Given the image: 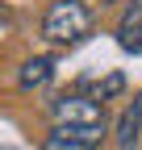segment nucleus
Wrapping results in <instances>:
<instances>
[{
  "instance_id": "obj_2",
  "label": "nucleus",
  "mask_w": 142,
  "mask_h": 150,
  "mask_svg": "<svg viewBox=\"0 0 142 150\" xmlns=\"http://www.w3.org/2000/svg\"><path fill=\"white\" fill-rule=\"evenodd\" d=\"M50 117H55V125H71V129H100L104 104L96 96H59L50 100Z\"/></svg>"
},
{
  "instance_id": "obj_3",
  "label": "nucleus",
  "mask_w": 142,
  "mask_h": 150,
  "mask_svg": "<svg viewBox=\"0 0 142 150\" xmlns=\"http://www.w3.org/2000/svg\"><path fill=\"white\" fill-rule=\"evenodd\" d=\"M104 138V125L100 129H71V125H55L46 134L42 150H96V142Z\"/></svg>"
},
{
  "instance_id": "obj_4",
  "label": "nucleus",
  "mask_w": 142,
  "mask_h": 150,
  "mask_svg": "<svg viewBox=\"0 0 142 150\" xmlns=\"http://www.w3.org/2000/svg\"><path fill=\"white\" fill-rule=\"evenodd\" d=\"M50 79H55V59H46V54H38V59L21 63V71H17V83H21L25 92H33V88H46Z\"/></svg>"
},
{
  "instance_id": "obj_5",
  "label": "nucleus",
  "mask_w": 142,
  "mask_h": 150,
  "mask_svg": "<svg viewBox=\"0 0 142 150\" xmlns=\"http://www.w3.org/2000/svg\"><path fill=\"white\" fill-rule=\"evenodd\" d=\"M138 134H142V92L134 96V104L121 112V121H117V142H121V150H134V146H138Z\"/></svg>"
},
{
  "instance_id": "obj_6",
  "label": "nucleus",
  "mask_w": 142,
  "mask_h": 150,
  "mask_svg": "<svg viewBox=\"0 0 142 150\" xmlns=\"http://www.w3.org/2000/svg\"><path fill=\"white\" fill-rule=\"evenodd\" d=\"M117 42L126 46V50H134V54H142V25H134V29H117Z\"/></svg>"
},
{
  "instance_id": "obj_7",
  "label": "nucleus",
  "mask_w": 142,
  "mask_h": 150,
  "mask_svg": "<svg viewBox=\"0 0 142 150\" xmlns=\"http://www.w3.org/2000/svg\"><path fill=\"white\" fill-rule=\"evenodd\" d=\"M134 25H142V0H130L126 4V17H121L117 29H134Z\"/></svg>"
},
{
  "instance_id": "obj_1",
  "label": "nucleus",
  "mask_w": 142,
  "mask_h": 150,
  "mask_svg": "<svg viewBox=\"0 0 142 150\" xmlns=\"http://www.w3.org/2000/svg\"><path fill=\"white\" fill-rule=\"evenodd\" d=\"M92 29V13H88L84 0H55L42 17V38L55 46H71Z\"/></svg>"
}]
</instances>
